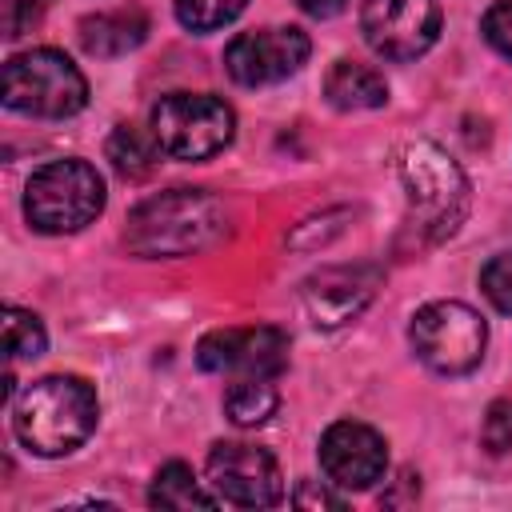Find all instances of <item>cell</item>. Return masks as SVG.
<instances>
[{
    "label": "cell",
    "instance_id": "15",
    "mask_svg": "<svg viewBox=\"0 0 512 512\" xmlns=\"http://www.w3.org/2000/svg\"><path fill=\"white\" fill-rule=\"evenodd\" d=\"M324 96L340 112H360V108H380L388 104V80L360 60H336L324 76Z\"/></svg>",
    "mask_w": 512,
    "mask_h": 512
},
{
    "label": "cell",
    "instance_id": "7",
    "mask_svg": "<svg viewBox=\"0 0 512 512\" xmlns=\"http://www.w3.org/2000/svg\"><path fill=\"white\" fill-rule=\"evenodd\" d=\"M408 340L420 364H428L436 376H464L484 360L488 324L460 300H436L412 316Z\"/></svg>",
    "mask_w": 512,
    "mask_h": 512
},
{
    "label": "cell",
    "instance_id": "16",
    "mask_svg": "<svg viewBox=\"0 0 512 512\" xmlns=\"http://www.w3.org/2000/svg\"><path fill=\"white\" fill-rule=\"evenodd\" d=\"M104 152H108L112 168H116L124 180H144V176H152V172H156V160L164 156L160 144H156L152 136H144L140 128H132V124H116L112 136H108V144H104Z\"/></svg>",
    "mask_w": 512,
    "mask_h": 512
},
{
    "label": "cell",
    "instance_id": "21",
    "mask_svg": "<svg viewBox=\"0 0 512 512\" xmlns=\"http://www.w3.org/2000/svg\"><path fill=\"white\" fill-rule=\"evenodd\" d=\"M480 288H484V296L492 300L496 312L512 316V252H500V256H492V260L484 264Z\"/></svg>",
    "mask_w": 512,
    "mask_h": 512
},
{
    "label": "cell",
    "instance_id": "2",
    "mask_svg": "<svg viewBox=\"0 0 512 512\" xmlns=\"http://www.w3.org/2000/svg\"><path fill=\"white\" fill-rule=\"evenodd\" d=\"M96 388L84 376L32 380L12 404V432L36 456H68L96 432Z\"/></svg>",
    "mask_w": 512,
    "mask_h": 512
},
{
    "label": "cell",
    "instance_id": "23",
    "mask_svg": "<svg viewBox=\"0 0 512 512\" xmlns=\"http://www.w3.org/2000/svg\"><path fill=\"white\" fill-rule=\"evenodd\" d=\"M48 4H52V0H4V4H0L4 36H8V40L24 36V32H28V28L48 12Z\"/></svg>",
    "mask_w": 512,
    "mask_h": 512
},
{
    "label": "cell",
    "instance_id": "20",
    "mask_svg": "<svg viewBox=\"0 0 512 512\" xmlns=\"http://www.w3.org/2000/svg\"><path fill=\"white\" fill-rule=\"evenodd\" d=\"M248 0H176V20L188 32H216L244 12Z\"/></svg>",
    "mask_w": 512,
    "mask_h": 512
},
{
    "label": "cell",
    "instance_id": "14",
    "mask_svg": "<svg viewBox=\"0 0 512 512\" xmlns=\"http://www.w3.org/2000/svg\"><path fill=\"white\" fill-rule=\"evenodd\" d=\"M148 12L144 8H112V12H96V16H84L80 20V48L88 56H100V60H112V56H124L132 48L144 44L148 36Z\"/></svg>",
    "mask_w": 512,
    "mask_h": 512
},
{
    "label": "cell",
    "instance_id": "5",
    "mask_svg": "<svg viewBox=\"0 0 512 512\" xmlns=\"http://www.w3.org/2000/svg\"><path fill=\"white\" fill-rule=\"evenodd\" d=\"M88 104L84 72L56 48H32L4 64V108L40 120L76 116Z\"/></svg>",
    "mask_w": 512,
    "mask_h": 512
},
{
    "label": "cell",
    "instance_id": "12",
    "mask_svg": "<svg viewBox=\"0 0 512 512\" xmlns=\"http://www.w3.org/2000/svg\"><path fill=\"white\" fill-rule=\"evenodd\" d=\"M376 288H380V268L372 264L320 268L300 284V312L312 328H344L372 304Z\"/></svg>",
    "mask_w": 512,
    "mask_h": 512
},
{
    "label": "cell",
    "instance_id": "6",
    "mask_svg": "<svg viewBox=\"0 0 512 512\" xmlns=\"http://www.w3.org/2000/svg\"><path fill=\"white\" fill-rule=\"evenodd\" d=\"M232 132V108L208 92H172L152 108V140L172 160H208L228 148Z\"/></svg>",
    "mask_w": 512,
    "mask_h": 512
},
{
    "label": "cell",
    "instance_id": "18",
    "mask_svg": "<svg viewBox=\"0 0 512 512\" xmlns=\"http://www.w3.org/2000/svg\"><path fill=\"white\" fill-rule=\"evenodd\" d=\"M148 504H152V508H212L216 496H208V492L196 484V476H192V468H188L184 460H168V464L156 472V480H152Z\"/></svg>",
    "mask_w": 512,
    "mask_h": 512
},
{
    "label": "cell",
    "instance_id": "22",
    "mask_svg": "<svg viewBox=\"0 0 512 512\" xmlns=\"http://www.w3.org/2000/svg\"><path fill=\"white\" fill-rule=\"evenodd\" d=\"M480 440L488 452H512V396L496 400L488 412H484V428H480Z\"/></svg>",
    "mask_w": 512,
    "mask_h": 512
},
{
    "label": "cell",
    "instance_id": "26",
    "mask_svg": "<svg viewBox=\"0 0 512 512\" xmlns=\"http://www.w3.org/2000/svg\"><path fill=\"white\" fill-rule=\"evenodd\" d=\"M344 4H348V0H296V8L308 12V16H316V20H328V16L344 12Z\"/></svg>",
    "mask_w": 512,
    "mask_h": 512
},
{
    "label": "cell",
    "instance_id": "8",
    "mask_svg": "<svg viewBox=\"0 0 512 512\" xmlns=\"http://www.w3.org/2000/svg\"><path fill=\"white\" fill-rule=\"evenodd\" d=\"M208 484L236 508H272L284 496L280 464L268 448L244 440H220L208 452Z\"/></svg>",
    "mask_w": 512,
    "mask_h": 512
},
{
    "label": "cell",
    "instance_id": "1",
    "mask_svg": "<svg viewBox=\"0 0 512 512\" xmlns=\"http://www.w3.org/2000/svg\"><path fill=\"white\" fill-rule=\"evenodd\" d=\"M224 236V204L204 188H168L128 212L124 244L144 260H176L212 248Z\"/></svg>",
    "mask_w": 512,
    "mask_h": 512
},
{
    "label": "cell",
    "instance_id": "9",
    "mask_svg": "<svg viewBox=\"0 0 512 512\" xmlns=\"http://www.w3.org/2000/svg\"><path fill=\"white\" fill-rule=\"evenodd\" d=\"M360 32L368 48L384 60H416L440 36V4L436 0H364Z\"/></svg>",
    "mask_w": 512,
    "mask_h": 512
},
{
    "label": "cell",
    "instance_id": "10",
    "mask_svg": "<svg viewBox=\"0 0 512 512\" xmlns=\"http://www.w3.org/2000/svg\"><path fill=\"white\" fill-rule=\"evenodd\" d=\"M312 56V40L300 28H252L224 48V68L244 88H264L296 76Z\"/></svg>",
    "mask_w": 512,
    "mask_h": 512
},
{
    "label": "cell",
    "instance_id": "11",
    "mask_svg": "<svg viewBox=\"0 0 512 512\" xmlns=\"http://www.w3.org/2000/svg\"><path fill=\"white\" fill-rule=\"evenodd\" d=\"M196 364L220 376H276L288 364V336L272 324L216 328L196 344Z\"/></svg>",
    "mask_w": 512,
    "mask_h": 512
},
{
    "label": "cell",
    "instance_id": "4",
    "mask_svg": "<svg viewBox=\"0 0 512 512\" xmlns=\"http://www.w3.org/2000/svg\"><path fill=\"white\" fill-rule=\"evenodd\" d=\"M104 176L88 160H48L24 184V216L44 236L80 232L104 212Z\"/></svg>",
    "mask_w": 512,
    "mask_h": 512
},
{
    "label": "cell",
    "instance_id": "13",
    "mask_svg": "<svg viewBox=\"0 0 512 512\" xmlns=\"http://www.w3.org/2000/svg\"><path fill=\"white\" fill-rule=\"evenodd\" d=\"M320 468L328 472L332 484H340L348 492H364L384 476L388 444L376 428H368L360 420H336L320 436Z\"/></svg>",
    "mask_w": 512,
    "mask_h": 512
},
{
    "label": "cell",
    "instance_id": "25",
    "mask_svg": "<svg viewBox=\"0 0 512 512\" xmlns=\"http://www.w3.org/2000/svg\"><path fill=\"white\" fill-rule=\"evenodd\" d=\"M292 504H300V508H344V500H340V496H332L328 488H316L312 480H300V488H296Z\"/></svg>",
    "mask_w": 512,
    "mask_h": 512
},
{
    "label": "cell",
    "instance_id": "24",
    "mask_svg": "<svg viewBox=\"0 0 512 512\" xmlns=\"http://www.w3.org/2000/svg\"><path fill=\"white\" fill-rule=\"evenodd\" d=\"M480 32H484V40H488L504 60H512V0L492 4V8L484 12V20H480Z\"/></svg>",
    "mask_w": 512,
    "mask_h": 512
},
{
    "label": "cell",
    "instance_id": "19",
    "mask_svg": "<svg viewBox=\"0 0 512 512\" xmlns=\"http://www.w3.org/2000/svg\"><path fill=\"white\" fill-rule=\"evenodd\" d=\"M44 344H48L44 324H40L32 312L8 304V308H4V356H8V364H16V360H36V356L44 352Z\"/></svg>",
    "mask_w": 512,
    "mask_h": 512
},
{
    "label": "cell",
    "instance_id": "17",
    "mask_svg": "<svg viewBox=\"0 0 512 512\" xmlns=\"http://www.w3.org/2000/svg\"><path fill=\"white\" fill-rule=\"evenodd\" d=\"M280 404V392L268 384V376H240L224 392V412L236 428H260Z\"/></svg>",
    "mask_w": 512,
    "mask_h": 512
},
{
    "label": "cell",
    "instance_id": "3",
    "mask_svg": "<svg viewBox=\"0 0 512 512\" xmlns=\"http://www.w3.org/2000/svg\"><path fill=\"white\" fill-rule=\"evenodd\" d=\"M400 184L408 200V220L420 232V240L436 244L460 228L468 216V180L460 164L432 140H412L400 152Z\"/></svg>",
    "mask_w": 512,
    "mask_h": 512
}]
</instances>
